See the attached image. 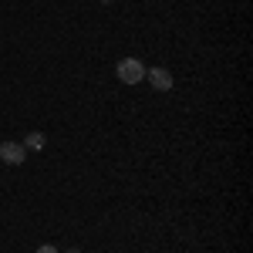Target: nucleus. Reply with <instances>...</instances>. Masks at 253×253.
<instances>
[{
	"label": "nucleus",
	"mask_w": 253,
	"mask_h": 253,
	"mask_svg": "<svg viewBox=\"0 0 253 253\" xmlns=\"http://www.w3.org/2000/svg\"><path fill=\"white\" fill-rule=\"evenodd\" d=\"M145 71H149V68H145L138 58H122V61H118V68H115V75L125 81V84H138V81L145 78Z\"/></svg>",
	"instance_id": "1"
},
{
	"label": "nucleus",
	"mask_w": 253,
	"mask_h": 253,
	"mask_svg": "<svg viewBox=\"0 0 253 253\" xmlns=\"http://www.w3.org/2000/svg\"><path fill=\"white\" fill-rule=\"evenodd\" d=\"M0 159H3L7 166H20V162L27 159L24 142H0Z\"/></svg>",
	"instance_id": "2"
},
{
	"label": "nucleus",
	"mask_w": 253,
	"mask_h": 253,
	"mask_svg": "<svg viewBox=\"0 0 253 253\" xmlns=\"http://www.w3.org/2000/svg\"><path fill=\"white\" fill-rule=\"evenodd\" d=\"M145 78L152 81L156 91H169V88H172V75H169L166 68H152V71H145Z\"/></svg>",
	"instance_id": "3"
},
{
	"label": "nucleus",
	"mask_w": 253,
	"mask_h": 253,
	"mask_svg": "<svg viewBox=\"0 0 253 253\" xmlns=\"http://www.w3.org/2000/svg\"><path fill=\"white\" fill-rule=\"evenodd\" d=\"M24 149H31V152H41V149H44V135H41V132H31V135L24 138Z\"/></svg>",
	"instance_id": "4"
},
{
	"label": "nucleus",
	"mask_w": 253,
	"mask_h": 253,
	"mask_svg": "<svg viewBox=\"0 0 253 253\" xmlns=\"http://www.w3.org/2000/svg\"><path fill=\"white\" fill-rule=\"evenodd\" d=\"M38 253H58V250H54V247H47V243H44V247H38Z\"/></svg>",
	"instance_id": "5"
},
{
	"label": "nucleus",
	"mask_w": 253,
	"mask_h": 253,
	"mask_svg": "<svg viewBox=\"0 0 253 253\" xmlns=\"http://www.w3.org/2000/svg\"><path fill=\"white\" fill-rule=\"evenodd\" d=\"M98 3H112V0H98Z\"/></svg>",
	"instance_id": "6"
},
{
	"label": "nucleus",
	"mask_w": 253,
	"mask_h": 253,
	"mask_svg": "<svg viewBox=\"0 0 253 253\" xmlns=\"http://www.w3.org/2000/svg\"><path fill=\"white\" fill-rule=\"evenodd\" d=\"M68 253H78V250H68Z\"/></svg>",
	"instance_id": "7"
}]
</instances>
